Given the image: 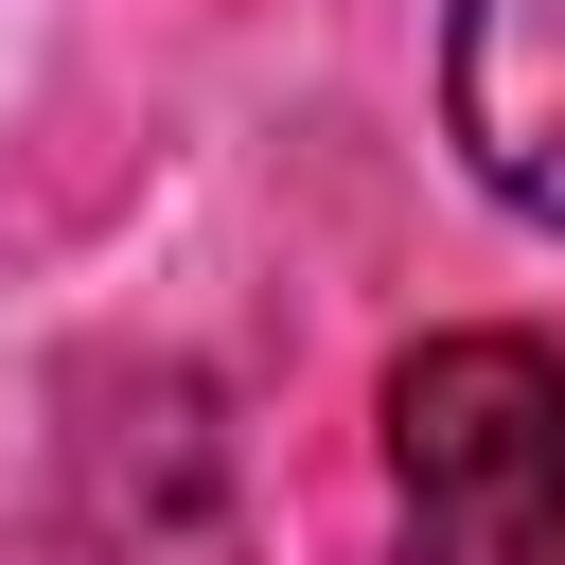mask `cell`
<instances>
[{
  "instance_id": "obj_1",
  "label": "cell",
  "mask_w": 565,
  "mask_h": 565,
  "mask_svg": "<svg viewBox=\"0 0 565 565\" xmlns=\"http://www.w3.org/2000/svg\"><path fill=\"white\" fill-rule=\"evenodd\" d=\"M388 512L406 565H565V353L424 335L388 371Z\"/></svg>"
},
{
  "instance_id": "obj_2",
  "label": "cell",
  "mask_w": 565,
  "mask_h": 565,
  "mask_svg": "<svg viewBox=\"0 0 565 565\" xmlns=\"http://www.w3.org/2000/svg\"><path fill=\"white\" fill-rule=\"evenodd\" d=\"M441 106H459V159L565 230V0H459L441 18Z\"/></svg>"
}]
</instances>
